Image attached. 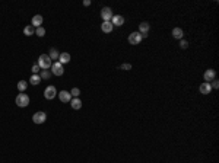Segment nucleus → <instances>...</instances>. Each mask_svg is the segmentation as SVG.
I'll return each instance as SVG.
<instances>
[{
	"label": "nucleus",
	"instance_id": "f257e3e1",
	"mask_svg": "<svg viewBox=\"0 0 219 163\" xmlns=\"http://www.w3.org/2000/svg\"><path fill=\"white\" fill-rule=\"evenodd\" d=\"M37 64L39 66V68H41V70H48V68H51V64H53V61H51V58L47 56V54H41Z\"/></svg>",
	"mask_w": 219,
	"mask_h": 163
},
{
	"label": "nucleus",
	"instance_id": "f03ea898",
	"mask_svg": "<svg viewBox=\"0 0 219 163\" xmlns=\"http://www.w3.org/2000/svg\"><path fill=\"white\" fill-rule=\"evenodd\" d=\"M16 105L19 108H26L29 105V96L26 93H19L16 96Z\"/></svg>",
	"mask_w": 219,
	"mask_h": 163
},
{
	"label": "nucleus",
	"instance_id": "7ed1b4c3",
	"mask_svg": "<svg viewBox=\"0 0 219 163\" xmlns=\"http://www.w3.org/2000/svg\"><path fill=\"white\" fill-rule=\"evenodd\" d=\"M51 73L54 74V76H63V73H64L63 64H60L59 61H54L51 64Z\"/></svg>",
	"mask_w": 219,
	"mask_h": 163
},
{
	"label": "nucleus",
	"instance_id": "20e7f679",
	"mask_svg": "<svg viewBox=\"0 0 219 163\" xmlns=\"http://www.w3.org/2000/svg\"><path fill=\"white\" fill-rule=\"evenodd\" d=\"M114 13L110 7H102L101 9V17H102V22H111Z\"/></svg>",
	"mask_w": 219,
	"mask_h": 163
},
{
	"label": "nucleus",
	"instance_id": "39448f33",
	"mask_svg": "<svg viewBox=\"0 0 219 163\" xmlns=\"http://www.w3.org/2000/svg\"><path fill=\"white\" fill-rule=\"evenodd\" d=\"M57 96V89L54 87V86H47L44 89V98L45 99H48V101H51V99H54Z\"/></svg>",
	"mask_w": 219,
	"mask_h": 163
},
{
	"label": "nucleus",
	"instance_id": "423d86ee",
	"mask_svg": "<svg viewBox=\"0 0 219 163\" xmlns=\"http://www.w3.org/2000/svg\"><path fill=\"white\" fill-rule=\"evenodd\" d=\"M32 121L35 124H44L47 121V114L43 112V111H39V112H35L32 115Z\"/></svg>",
	"mask_w": 219,
	"mask_h": 163
},
{
	"label": "nucleus",
	"instance_id": "0eeeda50",
	"mask_svg": "<svg viewBox=\"0 0 219 163\" xmlns=\"http://www.w3.org/2000/svg\"><path fill=\"white\" fill-rule=\"evenodd\" d=\"M142 42V35L139 32H132L129 35V44L132 45H137Z\"/></svg>",
	"mask_w": 219,
	"mask_h": 163
},
{
	"label": "nucleus",
	"instance_id": "6e6552de",
	"mask_svg": "<svg viewBox=\"0 0 219 163\" xmlns=\"http://www.w3.org/2000/svg\"><path fill=\"white\" fill-rule=\"evenodd\" d=\"M215 77H216V72H215L213 68H208V70L205 72V74H203V79H205L206 83H210Z\"/></svg>",
	"mask_w": 219,
	"mask_h": 163
},
{
	"label": "nucleus",
	"instance_id": "1a4fd4ad",
	"mask_svg": "<svg viewBox=\"0 0 219 163\" xmlns=\"http://www.w3.org/2000/svg\"><path fill=\"white\" fill-rule=\"evenodd\" d=\"M59 99H60L63 103H67V102L72 101V95H70V92H67V90H62V92L59 93Z\"/></svg>",
	"mask_w": 219,
	"mask_h": 163
},
{
	"label": "nucleus",
	"instance_id": "9d476101",
	"mask_svg": "<svg viewBox=\"0 0 219 163\" xmlns=\"http://www.w3.org/2000/svg\"><path fill=\"white\" fill-rule=\"evenodd\" d=\"M199 90H200V93L202 95H209L210 92H212V86H210V83H202L200 86H199Z\"/></svg>",
	"mask_w": 219,
	"mask_h": 163
},
{
	"label": "nucleus",
	"instance_id": "9b49d317",
	"mask_svg": "<svg viewBox=\"0 0 219 163\" xmlns=\"http://www.w3.org/2000/svg\"><path fill=\"white\" fill-rule=\"evenodd\" d=\"M111 23H112V26H121L124 23V17L120 16V15H114L111 19Z\"/></svg>",
	"mask_w": 219,
	"mask_h": 163
},
{
	"label": "nucleus",
	"instance_id": "f8f14e48",
	"mask_svg": "<svg viewBox=\"0 0 219 163\" xmlns=\"http://www.w3.org/2000/svg\"><path fill=\"white\" fill-rule=\"evenodd\" d=\"M31 25H32L35 29L39 28V26L43 25V16H41V15H35V16L32 17V21H31Z\"/></svg>",
	"mask_w": 219,
	"mask_h": 163
},
{
	"label": "nucleus",
	"instance_id": "ddd939ff",
	"mask_svg": "<svg viewBox=\"0 0 219 163\" xmlns=\"http://www.w3.org/2000/svg\"><path fill=\"white\" fill-rule=\"evenodd\" d=\"M149 28H151V25L148 22H142V23H139V31H137V32L140 35H145L149 32Z\"/></svg>",
	"mask_w": 219,
	"mask_h": 163
},
{
	"label": "nucleus",
	"instance_id": "4468645a",
	"mask_svg": "<svg viewBox=\"0 0 219 163\" xmlns=\"http://www.w3.org/2000/svg\"><path fill=\"white\" fill-rule=\"evenodd\" d=\"M59 63H60V64H67V63H70V54H69V52H62V54L59 56Z\"/></svg>",
	"mask_w": 219,
	"mask_h": 163
},
{
	"label": "nucleus",
	"instance_id": "2eb2a0df",
	"mask_svg": "<svg viewBox=\"0 0 219 163\" xmlns=\"http://www.w3.org/2000/svg\"><path fill=\"white\" fill-rule=\"evenodd\" d=\"M112 28H114V26H112L111 22H102L101 23V31L102 32H105V34H110V32L112 31Z\"/></svg>",
	"mask_w": 219,
	"mask_h": 163
},
{
	"label": "nucleus",
	"instance_id": "dca6fc26",
	"mask_svg": "<svg viewBox=\"0 0 219 163\" xmlns=\"http://www.w3.org/2000/svg\"><path fill=\"white\" fill-rule=\"evenodd\" d=\"M183 35H184V32H183V29L181 28L172 29V37H174L175 40H183Z\"/></svg>",
	"mask_w": 219,
	"mask_h": 163
},
{
	"label": "nucleus",
	"instance_id": "f3484780",
	"mask_svg": "<svg viewBox=\"0 0 219 163\" xmlns=\"http://www.w3.org/2000/svg\"><path fill=\"white\" fill-rule=\"evenodd\" d=\"M23 35H26V37L35 35V28L32 26V25H28V26H25V28H23Z\"/></svg>",
	"mask_w": 219,
	"mask_h": 163
},
{
	"label": "nucleus",
	"instance_id": "a211bd4d",
	"mask_svg": "<svg viewBox=\"0 0 219 163\" xmlns=\"http://www.w3.org/2000/svg\"><path fill=\"white\" fill-rule=\"evenodd\" d=\"M70 105H72L73 109H80V108H82V101H80L79 98H75V99L70 101Z\"/></svg>",
	"mask_w": 219,
	"mask_h": 163
},
{
	"label": "nucleus",
	"instance_id": "6ab92c4d",
	"mask_svg": "<svg viewBox=\"0 0 219 163\" xmlns=\"http://www.w3.org/2000/svg\"><path fill=\"white\" fill-rule=\"evenodd\" d=\"M26 87H28V83H26L25 80H21V82H18V90H19L21 93H23V92L26 90Z\"/></svg>",
	"mask_w": 219,
	"mask_h": 163
},
{
	"label": "nucleus",
	"instance_id": "aec40b11",
	"mask_svg": "<svg viewBox=\"0 0 219 163\" xmlns=\"http://www.w3.org/2000/svg\"><path fill=\"white\" fill-rule=\"evenodd\" d=\"M29 82H31V84H34V86L39 84L41 83V77H39V74H32V76H31V79H29Z\"/></svg>",
	"mask_w": 219,
	"mask_h": 163
},
{
	"label": "nucleus",
	"instance_id": "412c9836",
	"mask_svg": "<svg viewBox=\"0 0 219 163\" xmlns=\"http://www.w3.org/2000/svg\"><path fill=\"white\" fill-rule=\"evenodd\" d=\"M59 56H60V54H59V51H57L56 48H51L50 54H48V57L51 58V61H53V60H59Z\"/></svg>",
	"mask_w": 219,
	"mask_h": 163
},
{
	"label": "nucleus",
	"instance_id": "4be33fe9",
	"mask_svg": "<svg viewBox=\"0 0 219 163\" xmlns=\"http://www.w3.org/2000/svg\"><path fill=\"white\" fill-rule=\"evenodd\" d=\"M39 77H41V80L43 79H50L51 73L48 72V70H41V72H39Z\"/></svg>",
	"mask_w": 219,
	"mask_h": 163
},
{
	"label": "nucleus",
	"instance_id": "5701e85b",
	"mask_svg": "<svg viewBox=\"0 0 219 163\" xmlns=\"http://www.w3.org/2000/svg\"><path fill=\"white\" fill-rule=\"evenodd\" d=\"M35 35H37V37H39V38H43V37L45 35V29L43 28V26L37 28V29H35Z\"/></svg>",
	"mask_w": 219,
	"mask_h": 163
},
{
	"label": "nucleus",
	"instance_id": "b1692460",
	"mask_svg": "<svg viewBox=\"0 0 219 163\" xmlns=\"http://www.w3.org/2000/svg\"><path fill=\"white\" fill-rule=\"evenodd\" d=\"M70 95L75 96V98H79V95H80V90H79L78 87H73V89L70 90Z\"/></svg>",
	"mask_w": 219,
	"mask_h": 163
},
{
	"label": "nucleus",
	"instance_id": "393cba45",
	"mask_svg": "<svg viewBox=\"0 0 219 163\" xmlns=\"http://www.w3.org/2000/svg\"><path fill=\"white\" fill-rule=\"evenodd\" d=\"M120 68H121V70H132V64H130V63H124V64L120 66Z\"/></svg>",
	"mask_w": 219,
	"mask_h": 163
},
{
	"label": "nucleus",
	"instance_id": "a878e982",
	"mask_svg": "<svg viewBox=\"0 0 219 163\" xmlns=\"http://www.w3.org/2000/svg\"><path fill=\"white\" fill-rule=\"evenodd\" d=\"M31 70H32V73H34V74H38L39 72H41V68H39V66H38V64H34Z\"/></svg>",
	"mask_w": 219,
	"mask_h": 163
},
{
	"label": "nucleus",
	"instance_id": "bb28decb",
	"mask_svg": "<svg viewBox=\"0 0 219 163\" xmlns=\"http://www.w3.org/2000/svg\"><path fill=\"white\" fill-rule=\"evenodd\" d=\"M180 47L183 48V50H185V48L189 47V42H187L185 40H181V41H180Z\"/></svg>",
	"mask_w": 219,
	"mask_h": 163
},
{
	"label": "nucleus",
	"instance_id": "cd10ccee",
	"mask_svg": "<svg viewBox=\"0 0 219 163\" xmlns=\"http://www.w3.org/2000/svg\"><path fill=\"white\" fill-rule=\"evenodd\" d=\"M212 82H213V83L210 84V86H212V89H218V87H219V82L216 79H213Z\"/></svg>",
	"mask_w": 219,
	"mask_h": 163
},
{
	"label": "nucleus",
	"instance_id": "c85d7f7f",
	"mask_svg": "<svg viewBox=\"0 0 219 163\" xmlns=\"http://www.w3.org/2000/svg\"><path fill=\"white\" fill-rule=\"evenodd\" d=\"M83 5H85V6H89V5H91V0H85Z\"/></svg>",
	"mask_w": 219,
	"mask_h": 163
}]
</instances>
